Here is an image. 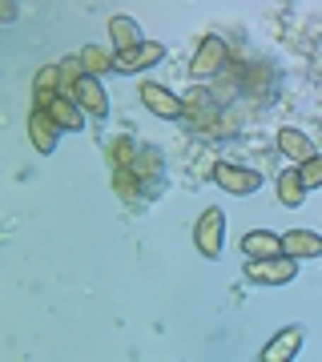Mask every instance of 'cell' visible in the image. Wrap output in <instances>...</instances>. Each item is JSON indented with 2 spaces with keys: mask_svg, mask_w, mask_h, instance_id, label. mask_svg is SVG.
<instances>
[{
  "mask_svg": "<svg viewBox=\"0 0 322 362\" xmlns=\"http://www.w3.org/2000/svg\"><path fill=\"white\" fill-rule=\"evenodd\" d=\"M77 57H81V69H85V73H93V77H105V73L117 65V52L101 49V45H85Z\"/></svg>",
  "mask_w": 322,
  "mask_h": 362,
  "instance_id": "20",
  "label": "cell"
},
{
  "mask_svg": "<svg viewBox=\"0 0 322 362\" xmlns=\"http://www.w3.org/2000/svg\"><path fill=\"white\" fill-rule=\"evenodd\" d=\"M113 189H117V197H121V202H133V206L149 202V197H145L142 177H137L129 165H113Z\"/></svg>",
  "mask_w": 322,
  "mask_h": 362,
  "instance_id": "19",
  "label": "cell"
},
{
  "mask_svg": "<svg viewBox=\"0 0 322 362\" xmlns=\"http://www.w3.org/2000/svg\"><path fill=\"white\" fill-rule=\"evenodd\" d=\"M214 181H218L226 194H234V197H250V194H258V185H262V173H258V169H250V165L218 161V165H214Z\"/></svg>",
  "mask_w": 322,
  "mask_h": 362,
  "instance_id": "4",
  "label": "cell"
},
{
  "mask_svg": "<svg viewBox=\"0 0 322 362\" xmlns=\"http://www.w3.org/2000/svg\"><path fill=\"white\" fill-rule=\"evenodd\" d=\"M242 254H246V258H274V254H282V233L250 230L242 238Z\"/></svg>",
  "mask_w": 322,
  "mask_h": 362,
  "instance_id": "16",
  "label": "cell"
},
{
  "mask_svg": "<svg viewBox=\"0 0 322 362\" xmlns=\"http://www.w3.org/2000/svg\"><path fill=\"white\" fill-rule=\"evenodd\" d=\"M61 133H64V129L57 125V121H52L49 109L33 105V113H28V141H33V149L49 157L52 149H57V141H61Z\"/></svg>",
  "mask_w": 322,
  "mask_h": 362,
  "instance_id": "8",
  "label": "cell"
},
{
  "mask_svg": "<svg viewBox=\"0 0 322 362\" xmlns=\"http://www.w3.org/2000/svg\"><path fill=\"white\" fill-rule=\"evenodd\" d=\"M166 61V45L161 40H142V45H133V49H125V52H117V73H145V69H154V65H161Z\"/></svg>",
  "mask_w": 322,
  "mask_h": 362,
  "instance_id": "7",
  "label": "cell"
},
{
  "mask_svg": "<svg viewBox=\"0 0 322 362\" xmlns=\"http://www.w3.org/2000/svg\"><path fill=\"white\" fill-rule=\"evenodd\" d=\"M274 85H278V73H274L270 61H258L242 73V93L254 97V101H270L274 97Z\"/></svg>",
  "mask_w": 322,
  "mask_h": 362,
  "instance_id": "11",
  "label": "cell"
},
{
  "mask_svg": "<svg viewBox=\"0 0 322 362\" xmlns=\"http://www.w3.org/2000/svg\"><path fill=\"white\" fill-rule=\"evenodd\" d=\"M298 173H302V181H306V189H318L322 185V153H314L310 161H302Z\"/></svg>",
  "mask_w": 322,
  "mask_h": 362,
  "instance_id": "21",
  "label": "cell"
},
{
  "mask_svg": "<svg viewBox=\"0 0 322 362\" xmlns=\"http://www.w3.org/2000/svg\"><path fill=\"white\" fill-rule=\"evenodd\" d=\"M226 57H230V49H226V40H222L218 33L202 37V45H197L193 57H190V77H214V73L226 65Z\"/></svg>",
  "mask_w": 322,
  "mask_h": 362,
  "instance_id": "6",
  "label": "cell"
},
{
  "mask_svg": "<svg viewBox=\"0 0 322 362\" xmlns=\"http://www.w3.org/2000/svg\"><path fill=\"white\" fill-rule=\"evenodd\" d=\"M137 97H142V105L154 117H161V121H178V117L185 113V101L173 97V93H169L166 85H157V81H142V85H137Z\"/></svg>",
  "mask_w": 322,
  "mask_h": 362,
  "instance_id": "5",
  "label": "cell"
},
{
  "mask_svg": "<svg viewBox=\"0 0 322 362\" xmlns=\"http://www.w3.org/2000/svg\"><path fill=\"white\" fill-rule=\"evenodd\" d=\"M193 246L209 262H218L226 254V209L206 206L197 214V221H193Z\"/></svg>",
  "mask_w": 322,
  "mask_h": 362,
  "instance_id": "1",
  "label": "cell"
},
{
  "mask_svg": "<svg viewBox=\"0 0 322 362\" xmlns=\"http://www.w3.org/2000/svg\"><path fill=\"white\" fill-rule=\"evenodd\" d=\"M302 338H306V334H302V326H282V330H278V334L262 346V354H258V358H262V362H290V358H298Z\"/></svg>",
  "mask_w": 322,
  "mask_h": 362,
  "instance_id": "10",
  "label": "cell"
},
{
  "mask_svg": "<svg viewBox=\"0 0 322 362\" xmlns=\"http://www.w3.org/2000/svg\"><path fill=\"white\" fill-rule=\"evenodd\" d=\"M278 153L290 157V165H302V161H310L314 157V141H310L302 129H278Z\"/></svg>",
  "mask_w": 322,
  "mask_h": 362,
  "instance_id": "14",
  "label": "cell"
},
{
  "mask_svg": "<svg viewBox=\"0 0 322 362\" xmlns=\"http://www.w3.org/2000/svg\"><path fill=\"white\" fill-rule=\"evenodd\" d=\"M246 282L254 286H286L298 278V258H290V254H274V258H246L242 266Z\"/></svg>",
  "mask_w": 322,
  "mask_h": 362,
  "instance_id": "2",
  "label": "cell"
},
{
  "mask_svg": "<svg viewBox=\"0 0 322 362\" xmlns=\"http://www.w3.org/2000/svg\"><path fill=\"white\" fill-rule=\"evenodd\" d=\"M109 45H113V52H125L133 45H142V25L133 16H113L109 21Z\"/></svg>",
  "mask_w": 322,
  "mask_h": 362,
  "instance_id": "18",
  "label": "cell"
},
{
  "mask_svg": "<svg viewBox=\"0 0 322 362\" xmlns=\"http://www.w3.org/2000/svg\"><path fill=\"white\" fill-rule=\"evenodd\" d=\"M57 93H64V73L61 65H45L33 77V105H49Z\"/></svg>",
  "mask_w": 322,
  "mask_h": 362,
  "instance_id": "17",
  "label": "cell"
},
{
  "mask_svg": "<svg viewBox=\"0 0 322 362\" xmlns=\"http://www.w3.org/2000/svg\"><path fill=\"white\" fill-rule=\"evenodd\" d=\"M40 109H49L52 121H57L64 133H81V129H85V117H89L77 101H73V97H69V93H57V97H52L49 105H40Z\"/></svg>",
  "mask_w": 322,
  "mask_h": 362,
  "instance_id": "12",
  "label": "cell"
},
{
  "mask_svg": "<svg viewBox=\"0 0 322 362\" xmlns=\"http://www.w3.org/2000/svg\"><path fill=\"white\" fill-rule=\"evenodd\" d=\"M129 169H133V173L142 177L145 197H157V189H161V181H166V165H161V153H157L154 145H142Z\"/></svg>",
  "mask_w": 322,
  "mask_h": 362,
  "instance_id": "9",
  "label": "cell"
},
{
  "mask_svg": "<svg viewBox=\"0 0 322 362\" xmlns=\"http://www.w3.org/2000/svg\"><path fill=\"white\" fill-rule=\"evenodd\" d=\"M109 157H113V165H133V157H137V145L129 141V137H117L113 149H109Z\"/></svg>",
  "mask_w": 322,
  "mask_h": 362,
  "instance_id": "22",
  "label": "cell"
},
{
  "mask_svg": "<svg viewBox=\"0 0 322 362\" xmlns=\"http://www.w3.org/2000/svg\"><path fill=\"white\" fill-rule=\"evenodd\" d=\"M0 21H4V25H13L16 21V4L13 0H0Z\"/></svg>",
  "mask_w": 322,
  "mask_h": 362,
  "instance_id": "23",
  "label": "cell"
},
{
  "mask_svg": "<svg viewBox=\"0 0 322 362\" xmlns=\"http://www.w3.org/2000/svg\"><path fill=\"white\" fill-rule=\"evenodd\" d=\"M69 97H73L89 117H97V121L109 117V93H105L101 77H93V73H81V77L69 85Z\"/></svg>",
  "mask_w": 322,
  "mask_h": 362,
  "instance_id": "3",
  "label": "cell"
},
{
  "mask_svg": "<svg viewBox=\"0 0 322 362\" xmlns=\"http://www.w3.org/2000/svg\"><path fill=\"white\" fill-rule=\"evenodd\" d=\"M282 254L298 262H310V258H322V233L318 230H286L282 233Z\"/></svg>",
  "mask_w": 322,
  "mask_h": 362,
  "instance_id": "13",
  "label": "cell"
},
{
  "mask_svg": "<svg viewBox=\"0 0 322 362\" xmlns=\"http://www.w3.org/2000/svg\"><path fill=\"white\" fill-rule=\"evenodd\" d=\"M306 181H302V173H298V165H290V169H282L278 173V206L282 209H298L302 202H306Z\"/></svg>",
  "mask_w": 322,
  "mask_h": 362,
  "instance_id": "15",
  "label": "cell"
}]
</instances>
